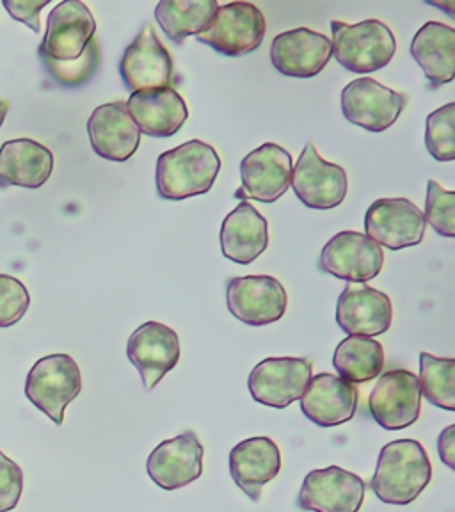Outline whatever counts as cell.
Wrapping results in <instances>:
<instances>
[{"instance_id":"obj_1","label":"cell","mask_w":455,"mask_h":512,"mask_svg":"<svg viewBox=\"0 0 455 512\" xmlns=\"http://www.w3.org/2000/svg\"><path fill=\"white\" fill-rule=\"evenodd\" d=\"M431 479V459L422 443L395 440L381 448L370 486L384 504L409 505L424 493Z\"/></svg>"},{"instance_id":"obj_2","label":"cell","mask_w":455,"mask_h":512,"mask_svg":"<svg viewBox=\"0 0 455 512\" xmlns=\"http://www.w3.org/2000/svg\"><path fill=\"white\" fill-rule=\"evenodd\" d=\"M221 171V159L214 146L192 139L164 152L157 159L155 184L162 200L182 201L207 194Z\"/></svg>"},{"instance_id":"obj_3","label":"cell","mask_w":455,"mask_h":512,"mask_svg":"<svg viewBox=\"0 0 455 512\" xmlns=\"http://www.w3.org/2000/svg\"><path fill=\"white\" fill-rule=\"evenodd\" d=\"M333 57L347 72L374 73L383 70L397 52V41L388 25L379 20L360 24L331 22Z\"/></svg>"},{"instance_id":"obj_4","label":"cell","mask_w":455,"mask_h":512,"mask_svg":"<svg viewBox=\"0 0 455 512\" xmlns=\"http://www.w3.org/2000/svg\"><path fill=\"white\" fill-rule=\"evenodd\" d=\"M80 390V368L68 354H50L36 361L25 381V397L56 425H63L64 411Z\"/></svg>"},{"instance_id":"obj_5","label":"cell","mask_w":455,"mask_h":512,"mask_svg":"<svg viewBox=\"0 0 455 512\" xmlns=\"http://www.w3.org/2000/svg\"><path fill=\"white\" fill-rule=\"evenodd\" d=\"M267 24L251 2H230L217 8L212 24L196 38L226 57H244L264 43Z\"/></svg>"},{"instance_id":"obj_6","label":"cell","mask_w":455,"mask_h":512,"mask_svg":"<svg viewBox=\"0 0 455 512\" xmlns=\"http://www.w3.org/2000/svg\"><path fill=\"white\" fill-rule=\"evenodd\" d=\"M312 377V358H267L251 370L249 393L258 404L285 409L303 397Z\"/></svg>"},{"instance_id":"obj_7","label":"cell","mask_w":455,"mask_h":512,"mask_svg":"<svg viewBox=\"0 0 455 512\" xmlns=\"http://www.w3.org/2000/svg\"><path fill=\"white\" fill-rule=\"evenodd\" d=\"M95 32V18L88 6L79 0H64L48 15L38 54L56 63H73L86 52Z\"/></svg>"},{"instance_id":"obj_8","label":"cell","mask_w":455,"mask_h":512,"mask_svg":"<svg viewBox=\"0 0 455 512\" xmlns=\"http://www.w3.org/2000/svg\"><path fill=\"white\" fill-rule=\"evenodd\" d=\"M368 409L372 418L386 431L411 427L422 409L418 376L406 368L384 372L370 392Z\"/></svg>"},{"instance_id":"obj_9","label":"cell","mask_w":455,"mask_h":512,"mask_svg":"<svg viewBox=\"0 0 455 512\" xmlns=\"http://www.w3.org/2000/svg\"><path fill=\"white\" fill-rule=\"evenodd\" d=\"M425 228L424 212L406 198H381L365 214V235L392 251L418 246Z\"/></svg>"},{"instance_id":"obj_10","label":"cell","mask_w":455,"mask_h":512,"mask_svg":"<svg viewBox=\"0 0 455 512\" xmlns=\"http://www.w3.org/2000/svg\"><path fill=\"white\" fill-rule=\"evenodd\" d=\"M290 187L304 207L331 210L344 203L349 185L345 169L322 159L315 144L308 143L292 169Z\"/></svg>"},{"instance_id":"obj_11","label":"cell","mask_w":455,"mask_h":512,"mask_svg":"<svg viewBox=\"0 0 455 512\" xmlns=\"http://www.w3.org/2000/svg\"><path fill=\"white\" fill-rule=\"evenodd\" d=\"M226 304L242 324L269 326L287 312V290L272 276L233 278L226 285Z\"/></svg>"},{"instance_id":"obj_12","label":"cell","mask_w":455,"mask_h":512,"mask_svg":"<svg viewBox=\"0 0 455 512\" xmlns=\"http://www.w3.org/2000/svg\"><path fill=\"white\" fill-rule=\"evenodd\" d=\"M365 491L367 484L360 475L328 466L304 477L297 505L306 512H360Z\"/></svg>"},{"instance_id":"obj_13","label":"cell","mask_w":455,"mask_h":512,"mask_svg":"<svg viewBox=\"0 0 455 512\" xmlns=\"http://www.w3.org/2000/svg\"><path fill=\"white\" fill-rule=\"evenodd\" d=\"M345 120L368 132H384L397 123L406 107V96L386 88L377 80L349 82L340 96Z\"/></svg>"},{"instance_id":"obj_14","label":"cell","mask_w":455,"mask_h":512,"mask_svg":"<svg viewBox=\"0 0 455 512\" xmlns=\"http://www.w3.org/2000/svg\"><path fill=\"white\" fill-rule=\"evenodd\" d=\"M383 265V248L360 232L336 233L320 253V269L349 283L374 280Z\"/></svg>"},{"instance_id":"obj_15","label":"cell","mask_w":455,"mask_h":512,"mask_svg":"<svg viewBox=\"0 0 455 512\" xmlns=\"http://www.w3.org/2000/svg\"><path fill=\"white\" fill-rule=\"evenodd\" d=\"M120 75L130 93L171 86L173 59L152 25H146L128 45L121 57Z\"/></svg>"},{"instance_id":"obj_16","label":"cell","mask_w":455,"mask_h":512,"mask_svg":"<svg viewBox=\"0 0 455 512\" xmlns=\"http://www.w3.org/2000/svg\"><path fill=\"white\" fill-rule=\"evenodd\" d=\"M127 356L143 379L144 390L152 392L178 365L180 340L166 324L146 322L128 338Z\"/></svg>"},{"instance_id":"obj_17","label":"cell","mask_w":455,"mask_h":512,"mask_svg":"<svg viewBox=\"0 0 455 512\" xmlns=\"http://www.w3.org/2000/svg\"><path fill=\"white\" fill-rule=\"evenodd\" d=\"M333 57L328 36L308 27L281 32L271 45V63L281 75L294 79H312Z\"/></svg>"},{"instance_id":"obj_18","label":"cell","mask_w":455,"mask_h":512,"mask_svg":"<svg viewBox=\"0 0 455 512\" xmlns=\"http://www.w3.org/2000/svg\"><path fill=\"white\" fill-rule=\"evenodd\" d=\"M203 445L196 432L187 431L153 448L146 461L150 479L166 491L185 488L203 473Z\"/></svg>"},{"instance_id":"obj_19","label":"cell","mask_w":455,"mask_h":512,"mask_svg":"<svg viewBox=\"0 0 455 512\" xmlns=\"http://www.w3.org/2000/svg\"><path fill=\"white\" fill-rule=\"evenodd\" d=\"M390 297L365 283H349L336 303V324L349 336L384 335L392 326Z\"/></svg>"},{"instance_id":"obj_20","label":"cell","mask_w":455,"mask_h":512,"mask_svg":"<svg viewBox=\"0 0 455 512\" xmlns=\"http://www.w3.org/2000/svg\"><path fill=\"white\" fill-rule=\"evenodd\" d=\"M292 169V155L285 148L280 144H262L240 162L242 189L251 200L274 203L288 191Z\"/></svg>"},{"instance_id":"obj_21","label":"cell","mask_w":455,"mask_h":512,"mask_svg":"<svg viewBox=\"0 0 455 512\" xmlns=\"http://www.w3.org/2000/svg\"><path fill=\"white\" fill-rule=\"evenodd\" d=\"M88 134L93 152L112 162H127L141 143V132L128 116L125 102L96 107L89 116Z\"/></svg>"},{"instance_id":"obj_22","label":"cell","mask_w":455,"mask_h":512,"mask_svg":"<svg viewBox=\"0 0 455 512\" xmlns=\"http://www.w3.org/2000/svg\"><path fill=\"white\" fill-rule=\"evenodd\" d=\"M356 386L333 374H317L312 377L301 397L304 416L322 429L338 427L351 422L358 409Z\"/></svg>"},{"instance_id":"obj_23","label":"cell","mask_w":455,"mask_h":512,"mask_svg":"<svg viewBox=\"0 0 455 512\" xmlns=\"http://www.w3.org/2000/svg\"><path fill=\"white\" fill-rule=\"evenodd\" d=\"M125 105L139 132L150 137L164 139L175 136L189 120L184 98L171 86L132 93Z\"/></svg>"},{"instance_id":"obj_24","label":"cell","mask_w":455,"mask_h":512,"mask_svg":"<svg viewBox=\"0 0 455 512\" xmlns=\"http://www.w3.org/2000/svg\"><path fill=\"white\" fill-rule=\"evenodd\" d=\"M281 470V452L276 441L267 436H256L240 441L230 452L232 479L246 495L258 502L262 489Z\"/></svg>"},{"instance_id":"obj_25","label":"cell","mask_w":455,"mask_h":512,"mask_svg":"<svg viewBox=\"0 0 455 512\" xmlns=\"http://www.w3.org/2000/svg\"><path fill=\"white\" fill-rule=\"evenodd\" d=\"M269 246V223L249 201L224 217L221 226V251L235 264L249 265Z\"/></svg>"},{"instance_id":"obj_26","label":"cell","mask_w":455,"mask_h":512,"mask_svg":"<svg viewBox=\"0 0 455 512\" xmlns=\"http://www.w3.org/2000/svg\"><path fill=\"white\" fill-rule=\"evenodd\" d=\"M54 171V153L32 139H13L0 146V185L40 189Z\"/></svg>"},{"instance_id":"obj_27","label":"cell","mask_w":455,"mask_h":512,"mask_svg":"<svg viewBox=\"0 0 455 512\" xmlns=\"http://www.w3.org/2000/svg\"><path fill=\"white\" fill-rule=\"evenodd\" d=\"M411 56L422 68L432 88H440L455 77V31L441 22H427L411 43Z\"/></svg>"},{"instance_id":"obj_28","label":"cell","mask_w":455,"mask_h":512,"mask_svg":"<svg viewBox=\"0 0 455 512\" xmlns=\"http://www.w3.org/2000/svg\"><path fill=\"white\" fill-rule=\"evenodd\" d=\"M217 8V0H160L155 18L169 40L180 45L185 38L207 31Z\"/></svg>"},{"instance_id":"obj_29","label":"cell","mask_w":455,"mask_h":512,"mask_svg":"<svg viewBox=\"0 0 455 512\" xmlns=\"http://www.w3.org/2000/svg\"><path fill=\"white\" fill-rule=\"evenodd\" d=\"M384 361L383 345L370 336L354 335L336 347L333 367L347 383L363 384L381 376Z\"/></svg>"},{"instance_id":"obj_30","label":"cell","mask_w":455,"mask_h":512,"mask_svg":"<svg viewBox=\"0 0 455 512\" xmlns=\"http://www.w3.org/2000/svg\"><path fill=\"white\" fill-rule=\"evenodd\" d=\"M422 397L432 406L455 411V360L438 358L431 352H420V376Z\"/></svg>"},{"instance_id":"obj_31","label":"cell","mask_w":455,"mask_h":512,"mask_svg":"<svg viewBox=\"0 0 455 512\" xmlns=\"http://www.w3.org/2000/svg\"><path fill=\"white\" fill-rule=\"evenodd\" d=\"M425 146L438 162L455 159V104L443 105L431 112L425 121Z\"/></svg>"},{"instance_id":"obj_32","label":"cell","mask_w":455,"mask_h":512,"mask_svg":"<svg viewBox=\"0 0 455 512\" xmlns=\"http://www.w3.org/2000/svg\"><path fill=\"white\" fill-rule=\"evenodd\" d=\"M40 59L52 79L66 88H77V86L86 84L100 66V61H102L100 41L93 38L86 48V52L73 63H56L48 57H40Z\"/></svg>"},{"instance_id":"obj_33","label":"cell","mask_w":455,"mask_h":512,"mask_svg":"<svg viewBox=\"0 0 455 512\" xmlns=\"http://www.w3.org/2000/svg\"><path fill=\"white\" fill-rule=\"evenodd\" d=\"M424 219L438 235L445 239H454L455 192L445 191L436 180H429Z\"/></svg>"},{"instance_id":"obj_34","label":"cell","mask_w":455,"mask_h":512,"mask_svg":"<svg viewBox=\"0 0 455 512\" xmlns=\"http://www.w3.org/2000/svg\"><path fill=\"white\" fill-rule=\"evenodd\" d=\"M31 306V296L24 283L8 274H0V328L15 326Z\"/></svg>"},{"instance_id":"obj_35","label":"cell","mask_w":455,"mask_h":512,"mask_svg":"<svg viewBox=\"0 0 455 512\" xmlns=\"http://www.w3.org/2000/svg\"><path fill=\"white\" fill-rule=\"evenodd\" d=\"M24 491V473L20 466L0 452V512L15 509Z\"/></svg>"},{"instance_id":"obj_36","label":"cell","mask_w":455,"mask_h":512,"mask_svg":"<svg viewBox=\"0 0 455 512\" xmlns=\"http://www.w3.org/2000/svg\"><path fill=\"white\" fill-rule=\"evenodd\" d=\"M2 6L13 20L27 25L32 32H40V13L48 6V0H2Z\"/></svg>"},{"instance_id":"obj_37","label":"cell","mask_w":455,"mask_h":512,"mask_svg":"<svg viewBox=\"0 0 455 512\" xmlns=\"http://www.w3.org/2000/svg\"><path fill=\"white\" fill-rule=\"evenodd\" d=\"M438 454L450 470H455V425H448L438 438Z\"/></svg>"},{"instance_id":"obj_38","label":"cell","mask_w":455,"mask_h":512,"mask_svg":"<svg viewBox=\"0 0 455 512\" xmlns=\"http://www.w3.org/2000/svg\"><path fill=\"white\" fill-rule=\"evenodd\" d=\"M425 4H429V6H434V8L443 9V11H447V15L450 18H455V2L454 0H450L448 4H443V2H429V0H425Z\"/></svg>"},{"instance_id":"obj_39","label":"cell","mask_w":455,"mask_h":512,"mask_svg":"<svg viewBox=\"0 0 455 512\" xmlns=\"http://www.w3.org/2000/svg\"><path fill=\"white\" fill-rule=\"evenodd\" d=\"M9 111L8 102H4V100H0V127H2V123L6 120V114Z\"/></svg>"}]
</instances>
